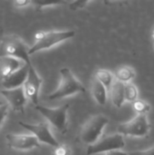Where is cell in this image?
I'll return each mask as SVG.
<instances>
[{
	"instance_id": "cell-1",
	"label": "cell",
	"mask_w": 154,
	"mask_h": 155,
	"mask_svg": "<svg viewBox=\"0 0 154 155\" xmlns=\"http://www.w3.org/2000/svg\"><path fill=\"white\" fill-rule=\"evenodd\" d=\"M75 35V32L72 30L68 31H50V32H38L35 34L34 44L28 49V55L41 51L46 50L57 44L73 38Z\"/></svg>"
},
{
	"instance_id": "cell-2",
	"label": "cell",
	"mask_w": 154,
	"mask_h": 155,
	"mask_svg": "<svg viewBox=\"0 0 154 155\" xmlns=\"http://www.w3.org/2000/svg\"><path fill=\"white\" fill-rule=\"evenodd\" d=\"M60 75L61 80L59 86L48 96L50 100L63 99L77 93H85L84 86L76 79L69 68H62L60 70Z\"/></svg>"
},
{
	"instance_id": "cell-3",
	"label": "cell",
	"mask_w": 154,
	"mask_h": 155,
	"mask_svg": "<svg viewBox=\"0 0 154 155\" xmlns=\"http://www.w3.org/2000/svg\"><path fill=\"white\" fill-rule=\"evenodd\" d=\"M1 57H13L24 62L27 65L31 64L28 49L21 38L15 35L2 38L0 42V58Z\"/></svg>"
},
{
	"instance_id": "cell-4",
	"label": "cell",
	"mask_w": 154,
	"mask_h": 155,
	"mask_svg": "<svg viewBox=\"0 0 154 155\" xmlns=\"http://www.w3.org/2000/svg\"><path fill=\"white\" fill-rule=\"evenodd\" d=\"M108 122V119L102 114L92 116L81 130V141L88 145H92L96 143L103 134V129L107 125Z\"/></svg>"
},
{
	"instance_id": "cell-5",
	"label": "cell",
	"mask_w": 154,
	"mask_h": 155,
	"mask_svg": "<svg viewBox=\"0 0 154 155\" xmlns=\"http://www.w3.org/2000/svg\"><path fill=\"white\" fill-rule=\"evenodd\" d=\"M35 109L61 134H64L67 132V111L69 109L68 104L57 108H48L36 105Z\"/></svg>"
},
{
	"instance_id": "cell-6",
	"label": "cell",
	"mask_w": 154,
	"mask_h": 155,
	"mask_svg": "<svg viewBox=\"0 0 154 155\" xmlns=\"http://www.w3.org/2000/svg\"><path fill=\"white\" fill-rule=\"evenodd\" d=\"M118 134L123 136L145 137L151 130V124L146 114H138L131 121L118 126Z\"/></svg>"
},
{
	"instance_id": "cell-7",
	"label": "cell",
	"mask_w": 154,
	"mask_h": 155,
	"mask_svg": "<svg viewBox=\"0 0 154 155\" xmlns=\"http://www.w3.org/2000/svg\"><path fill=\"white\" fill-rule=\"evenodd\" d=\"M125 146L123 136L119 134L104 136L96 143L89 145L86 150L87 155H94L101 153H108L111 151H120Z\"/></svg>"
},
{
	"instance_id": "cell-8",
	"label": "cell",
	"mask_w": 154,
	"mask_h": 155,
	"mask_svg": "<svg viewBox=\"0 0 154 155\" xmlns=\"http://www.w3.org/2000/svg\"><path fill=\"white\" fill-rule=\"evenodd\" d=\"M41 84H42V79L38 75L37 72L35 71L32 64L27 65V75L23 84V88L26 98L30 99L35 106L38 105V100H39L38 97H39V91H40Z\"/></svg>"
},
{
	"instance_id": "cell-9",
	"label": "cell",
	"mask_w": 154,
	"mask_h": 155,
	"mask_svg": "<svg viewBox=\"0 0 154 155\" xmlns=\"http://www.w3.org/2000/svg\"><path fill=\"white\" fill-rule=\"evenodd\" d=\"M18 124L20 126H22L23 128L32 133L33 136H34L38 142L46 143L54 148H57L58 146H60L59 143L55 140V138L50 132L48 124H25L23 122H19Z\"/></svg>"
},
{
	"instance_id": "cell-10",
	"label": "cell",
	"mask_w": 154,
	"mask_h": 155,
	"mask_svg": "<svg viewBox=\"0 0 154 155\" xmlns=\"http://www.w3.org/2000/svg\"><path fill=\"white\" fill-rule=\"evenodd\" d=\"M7 145L10 148L15 150H31L34 148H39L40 143L34 136L29 134H7L5 135Z\"/></svg>"
},
{
	"instance_id": "cell-11",
	"label": "cell",
	"mask_w": 154,
	"mask_h": 155,
	"mask_svg": "<svg viewBox=\"0 0 154 155\" xmlns=\"http://www.w3.org/2000/svg\"><path fill=\"white\" fill-rule=\"evenodd\" d=\"M0 94L5 98L14 111L24 113V108L26 104L27 98L25 94L23 86L9 90L4 89L0 91Z\"/></svg>"
},
{
	"instance_id": "cell-12",
	"label": "cell",
	"mask_w": 154,
	"mask_h": 155,
	"mask_svg": "<svg viewBox=\"0 0 154 155\" xmlns=\"http://www.w3.org/2000/svg\"><path fill=\"white\" fill-rule=\"evenodd\" d=\"M27 75V65L25 64L18 71L13 73L9 76L0 79V85L5 88V90L14 89L23 86Z\"/></svg>"
},
{
	"instance_id": "cell-13",
	"label": "cell",
	"mask_w": 154,
	"mask_h": 155,
	"mask_svg": "<svg viewBox=\"0 0 154 155\" xmlns=\"http://www.w3.org/2000/svg\"><path fill=\"white\" fill-rule=\"evenodd\" d=\"M23 62L13 57L0 58V79L5 78L13 73L18 71L23 65Z\"/></svg>"
},
{
	"instance_id": "cell-14",
	"label": "cell",
	"mask_w": 154,
	"mask_h": 155,
	"mask_svg": "<svg viewBox=\"0 0 154 155\" xmlns=\"http://www.w3.org/2000/svg\"><path fill=\"white\" fill-rule=\"evenodd\" d=\"M111 99L113 104L117 107L121 108L123 104L125 99H124V84L115 81L113 83L111 88Z\"/></svg>"
},
{
	"instance_id": "cell-15",
	"label": "cell",
	"mask_w": 154,
	"mask_h": 155,
	"mask_svg": "<svg viewBox=\"0 0 154 155\" xmlns=\"http://www.w3.org/2000/svg\"><path fill=\"white\" fill-rule=\"evenodd\" d=\"M92 94L94 100L100 104L104 105L107 101V90L106 88L96 79L93 80L92 84Z\"/></svg>"
},
{
	"instance_id": "cell-16",
	"label": "cell",
	"mask_w": 154,
	"mask_h": 155,
	"mask_svg": "<svg viewBox=\"0 0 154 155\" xmlns=\"http://www.w3.org/2000/svg\"><path fill=\"white\" fill-rule=\"evenodd\" d=\"M95 79L100 82L106 90H110L113 83V74L106 69H99L95 73Z\"/></svg>"
},
{
	"instance_id": "cell-17",
	"label": "cell",
	"mask_w": 154,
	"mask_h": 155,
	"mask_svg": "<svg viewBox=\"0 0 154 155\" xmlns=\"http://www.w3.org/2000/svg\"><path fill=\"white\" fill-rule=\"evenodd\" d=\"M135 76V73L133 68L129 66H123L119 68L115 73L116 81H119L123 84H128Z\"/></svg>"
},
{
	"instance_id": "cell-18",
	"label": "cell",
	"mask_w": 154,
	"mask_h": 155,
	"mask_svg": "<svg viewBox=\"0 0 154 155\" xmlns=\"http://www.w3.org/2000/svg\"><path fill=\"white\" fill-rule=\"evenodd\" d=\"M138 98V90L136 86L131 83L124 84V99L130 103H133Z\"/></svg>"
},
{
	"instance_id": "cell-19",
	"label": "cell",
	"mask_w": 154,
	"mask_h": 155,
	"mask_svg": "<svg viewBox=\"0 0 154 155\" xmlns=\"http://www.w3.org/2000/svg\"><path fill=\"white\" fill-rule=\"evenodd\" d=\"M133 107L139 114H146L151 110V106L147 102L138 99L133 103Z\"/></svg>"
},
{
	"instance_id": "cell-20",
	"label": "cell",
	"mask_w": 154,
	"mask_h": 155,
	"mask_svg": "<svg viewBox=\"0 0 154 155\" xmlns=\"http://www.w3.org/2000/svg\"><path fill=\"white\" fill-rule=\"evenodd\" d=\"M88 4V1H74L71 4H69L71 10H77L80 8L85 7V5Z\"/></svg>"
},
{
	"instance_id": "cell-21",
	"label": "cell",
	"mask_w": 154,
	"mask_h": 155,
	"mask_svg": "<svg viewBox=\"0 0 154 155\" xmlns=\"http://www.w3.org/2000/svg\"><path fill=\"white\" fill-rule=\"evenodd\" d=\"M31 3H33L34 5H35L39 8H42V7H44V6H48V5H52L53 6V5H61V4H65V2H62V1H59V2H48V3L34 1V2H31Z\"/></svg>"
},
{
	"instance_id": "cell-22",
	"label": "cell",
	"mask_w": 154,
	"mask_h": 155,
	"mask_svg": "<svg viewBox=\"0 0 154 155\" xmlns=\"http://www.w3.org/2000/svg\"><path fill=\"white\" fill-rule=\"evenodd\" d=\"M54 154L55 155H69L70 154V150L67 146H63L60 145L57 148H55L54 151Z\"/></svg>"
},
{
	"instance_id": "cell-23",
	"label": "cell",
	"mask_w": 154,
	"mask_h": 155,
	"mask_svg": "<svg viewBox=\"0 0 154 155\" xmlns=\"http://www.w3.org/2000/svg\"><path fill=\"white\" fill-rule=\"evenodd\" d=\"M7 110H8V106L7 104H3V105H0V127L7 114Z\"/></svg>"
},
{
	"instance_id": "cell-24",
	"label": "cell",
	"mask_w": 154,
	"mask_h": 155,
	"mask_svg": "<svg viewBox=\"0 0 154 155\" xmlns=\"http://www.w3.org/2000/svg\"><path fill=\"white\" fill-rule=\"evenodd\" d=\"M129 155H154V145L150 149H147L145 151H138V152L129 153Z\"/></svg>"
},
{
	"instance_id": "cell-25",
	"label": "cell",
	"mask_w": 154,
	"mask_h": 155,
	"mask_svg": "<svg viewBox=\"0 0 154 155\" xmlns=\"http://www.w3.org/2000/svg\"><path fill=\"white\" fill-rule=\"evenodd\" d=\"M14 4L17 7H24V6L27 5L28 4H31V2L30 1H26V0H23V1L22 0H19V1H15Z\"/></svg>"
},
{
	"instance_id": "cell-26",
	"label": "cell",
	"mask_w": 154,
	"mask_h": 155,
	"mask_svg": "<svg viewBox=\"0 0 154 155\" xmlns=\"http://www.w3.org/2000/svg\"><path fill=\"white\" fill-rule=\"evenodd\" d=\"M105 155H129V153H123L122 151H111V152L105 153Z\"/></svg>"
},
{
	"instance_id": "cell-27",
	"label": "cell",
	"mask_w": 154,
	"mask_h": 155,
	"mask_svg": "<svg viewBox=\"0 0 154 155\" xmlns=\"http://www.w3.org/2000/svg\"><path fill=\"white\" fill-rule=\"evenodd\" d=\"M3 28H2V26H0V42H1V40H2V38H3Z\"/></svg>"
},
{
	"instance_id": "cell-28",
	"label": "cell",
	"mask_w": 154,
	"mask_h": 155,
	"mask_svg": "<svg viewBox=\"0 0 154 155\" xmlns=\"http://www.w3.org/2000/svg\"><path fill=\"white\" fill-rule=\"evenodd\" d=\"M152 38L154 39V28L153 30H152Z\"/></svg>"
},
{
	"instance_id": "cell-29",
	"label": "cell",
	"mask_w": 154,
	"mask_h": 155,
	"mask_svg": "<svg viewBox=\"0 0 154 155\" xmlns=\"http://www.w3.org/2000/svg\"><path fill=\"white\" fill-rule=\"evenodd\" d=\"M3 104H3V103H2V102L0 101V105H3Z\"/></svg>"
}]
</instances>
